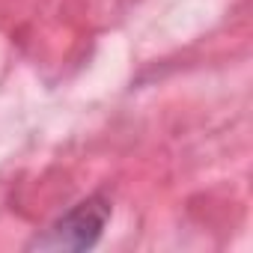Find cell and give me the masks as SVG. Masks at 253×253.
Wrapping results in <instances>:
<instances>
[{
  "mask_svg": "<svg viewBox=\"0 0 253 253\" xmlns=\"http://www.w3.org/2000/svg\"><path fill=\"white\" fill-rule=\"evenodd\" d=\"M107 217H110V203L101 194L86 197L72 211H66L33 244L42 247V250H89L101 238V229H104Z\"/></svg>",
  "mask_w": 253,
  "mask_h": 253,
  "instance_id": "obj_1",
  "label": "cell"
}]
</instances>
